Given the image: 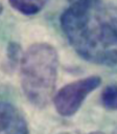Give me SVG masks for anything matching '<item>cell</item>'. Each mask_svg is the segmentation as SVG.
Here are the masks:
<instances>
[{
	"instance_id": "1",
	"label": "cell",
	"mask_w": 117,
	"mask_h": 134,
	"mask_svg": "<svg viewBox=\"0 0 117 134\" xmlns=\"http://www.w3.org/2000/svg\"><path fill=\"white\" fill-rule=\"evenodd\" d=\"M60 22L80 58L117 67V10L106 0H75L64 10Z\"/></svg>"
},
{
	"instance_id": "8",
	"label": "cell",
	"mask_w": 117,
	"mask_h": 134,
	"mask_svg": "<svg viewBox=\"0 0 117 134\" xmlns=\"http://www.w3.org/2000/svg\"><path fill=\"white\" fill-rule=\"evenodd\" d=\"M0 12H1V6H0Z\"/></svg>"
},
{
	"instance_id": "9",
	"label": "cell",
	"mask_w": 117,
	"mask_h": 134,
	"mask_svg": "<svg viewBox=\"0 0 117 134\" xmlns=\"http://www.w3.org/2000/svg\"><path fill=\"white\" fill-rule=\"evenodd\" d=\"M116 134H117V132H116Z\"/></svg>"
},
{
	"instance_id": "4",
	"label": "cell",
	"mask_w": 117,
	"mask_h": 134,
	"mask_svg": "<svg viewBox=\"0 0 117 134\" xmlns=\"http://www.w3.org/2000/svg\"><path fill=\"white\" fill-rule=\"evenodd\" d=\"M0 134H28V126L18 108L0 100Z\"/></svg>"
},
{
	"instance_id": "5",
	"label": "cell",
	"mask_w": 117,
	"mask_h": 134,
	"mask_svg": "<svg viewBox=\"0 0 117 134\" xmlns=\"http://www.w3.org/2000/svg\"><path fill=\"white\" fill-rule=\"evenodd\" d=\"M48 0H8L9 5L25 16H33L40 13Z\"/></svg>"
},
{
	"instance_id": "2",
	"label": "cell",
	"mask_w": 117,
	"mask_h": 134,
	"mask_svg": "<svg viewBox=\"0 0 117 134\" xmlns=\"http://www.w3.org/2000/svg\"><path fill=\"white\" fill-rule=\"evenodd\" d=\"M58 57L48 43H34L21 60L20 75L24 95L37 108L46 107L53 96L57 79Z\"/></svg>"
},
{
	"instance_id": "7",
	"label": "cell",
	"mask_w": 117,
	"mask_h": 134,
	"mask_svg": "<svg viewBox=\"0 0 117 134\" xmlns=\"http://www.w3.org/2000/svg\"><path fill=\"white\" fill-rule=\"evenodd\" d=\"M62 134H79V133H75V132H66V133H62ZM88 134H104L102 132H99V131H95V132H90Z\"/></svg>"
},
{
	"instance_id": "3",
	"label": "cell",
	"mask_w": 117,
	"mask_h": 134,
	"mask_svg": "<svg viewBox=\"0 0 117 134\" xmlns=\"http://www.w3.org/2000/svg\"><path fill=\"white\" fill-rule=\"evenodd\" d=\"M100 83L99 76L91 75L65 85L53 97L55 110L62 116H72L78 111L86 97L99 87Z\"/></svg>"
},
{
	"instance_id": "6",
	"label": "cell",
	"mask_w": 117,
	"mask_h": 134,
	"mask_svg": "<svg viewBox=\"0 0 117 134\" xmlns=\"http://www.w3.org/2000/svg\"><path fill=\"white\" fill-rule=\"evenodd\" d=\"M101 104L110 110H117V84L107 86L101 93Z\"/></svg>"
}]
</instances>
